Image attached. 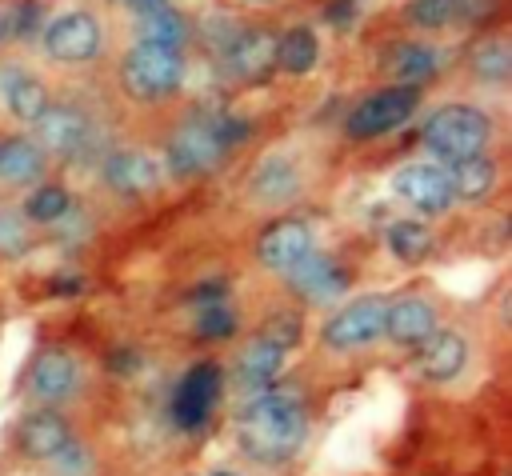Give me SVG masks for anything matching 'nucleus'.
<instances>
[{
    "label": "nucleus",
    "instance_id": "e433bc0d",
    "mask_svg": "<svg viewBox=\"0 0 512 476\" xmlns=\"http://www.w3.org/2000/svg\"><path fill=\"white\" fill-rule=\"evenodd\" d=\"M4 36H8V12L0 8V40H4Z\"/></svg>",
    "mask_w": 512,
    "mask_h": 476
},
{
    "label": "nucleus",
    "instance_id": "aec40b11",
    "mask_svg": "<svg viewBox=\"0 0 512 476\" xmlns=\"http://www.w3.org/2000/svg\"><path fill=\"white\" fill-rule=\"evenodd\" d=\"M284 348L280 344H272L268 336H256V340H248L244 348H240V356H236V380L244 384V388H268L276 376H280V368H284Z\"/></svg>",
    "mask_w": 512,
    "mask_h": 476
},
{
    "label": "nucleus",
    "instance_id": "2eb2a0df",
    "mask_svg": "<svg viewBox=\"0 0 512 476\" xmlns=\"http://www.w3.org/2000/svg\"><path fill=\"white\" fill-rule=\"evenodd\" d=\"M76 360L64 352V348H44L36 352L32 368H28V392L44 404H56V400H68L76 392Z\"/></svg>",
    "mask_w": 512,
    "mask_h": 476
},
{
    "label": "nucleus",
    "instance_id": "2f4dec72",
    "mask_svg": "<svg viewBox=\"0 0 512 476\" xmlns=\"http://www.w3.org/2000/svg\"><path fill=\"white\" fill-rule=\"evenodd\" d=\"M32 248V224L20 208H0V260H16Z\"/></svg>",
    "mask_w": 512,
    "mask_h": 476
},
{
    "label": "nucleus",
    "instance_id": "cd10ccee",
    "mask_svg": "<svg viewBox=\"0 0 512 476\" xmlns=\"http://www.w3.org/2000/svg\"><path fill=\"white\" fill-rule=\"evenodd\" d=\"M20 212L28 216V224H56V220H64L72 212V196H68L64 184L40 180V184L28 188V200H24Z\"/></svg>",
    "mask_w": 512,
    "mask_h": 476
},
{
    "label": "nucleus",
    "instance_id": "4468645a",
    "mask_svg": "<svg viewBox=\"0 0 512 476\" xmlns=\"http://www.w3.org/2000/svg\"><path fill=\"white\" fill-rule=\"evenodd\" d=\"M16 436H20L24 456H32V460H56L60 452L72 448V424L52 408L28 412L20 420V428H16Z\"/></svg>",
    "mask_w": 512,
    "mask_h": 476
},
{
    "label": "nucleus",
    "instance_id": "58836bf2",
    "mask_svg": "<svg viewBox=\"0 0 512 476\" xmlns=\"http://www.w3.org/2000/svg\"><path fill=\"white\" fill-rule=\"evenodd\" d=\"M212 476H236V472H212Z\"/></svg>",
    "mask_w": 512,
    "mask_h": 476
},
{
    "label": "nucleus",
    "instance_id": "72a5a7b5",
    "mask_svg": "<svg viewBox=\"0 0 512 476\" xmlns=\"http://www.w3.org/2000/svg\"><path fill=\"white\" fill-rule=\"evenodd\" d=\"M456 24H484L500 12V0H452Z\"/></svg>",
    "mask_w": 512,
    "mask_h": 476
},
{
    "label": "nucleus",
    "instance_id": "7ed1b4c3",
    "mask_svg": "<svg viewBox=\"0 0 512 476\" xmlns=\"http://www.w3.org/2000/svg\"><path fill=\"white\" fill-rule=\"evenodd\" d=\"M420 144H424L436 160L452 164V160H460V156L488 152V144H492V120H488V112L476 108V104H444V108H436V112L424 120Z\"/></svg>",
    "mask_w": 512,
    "mask_h": 476
},
{
    "label": "nucleus",
    "instance_id": "9b49d317",
    "mask_svg": "<svg viewBox=\"0 0 512 476\" xmlns=\"http://www.w3.org/2000/svg\"><path fill=\"white\" fill-rule=\"evenodd\" d=\"M220 384H224L220 364H212V360L192 364V368L180 376L176 392H172V420H176L184 432L200 428V424L208 420V412H212L216 396H220Z\"/></svg>",
    "mask_w": 512,
    "mask_h": 476
},
{
    "label": "nucleus",
    "instance_id": "bb28decb",
    "mask_svg": "<svg viewBox=\"0 0 512 476\" xmlns=\"http://www.w3.org/2000/svg\"><path fill=\"white\" fill-rule=\"evenodd\" d=\"M320 60V40L312 28H288L280 40H276V68H284L288 76H304L312 72Z\"/></svg>",
    "mask_w": 512,
    "mask_h": 476
},
{
    "label": "nucleus",
    "instance_id": "ddd939ff",
    "mask_svg": "<svg viewBox=\"0 0 512 476\" xmlns=\"http://www.w3.org/2000/svg\"><path fill=\"white\" fill-rule=\"evenodd\" d=\"M308 252H312V228L300 216H276L256 236V260L264 268H276V272H288Z\"/></svg>",
    "mask_w": 512,
    "mask_h": 476
},
{
    "label": "nucleus",
    "instance_id": "1a4fd4ad",
    "mask_svg": "<svg viewBox=\"0 0 512 476\" xmlns=\"http://www.w3.org/2000/svg\"><path fill=\"white\" fill-rule=\"evenodd\" d=\"M220 64L240 84H264L276 72V36L268 28H240L220 52Z\"/></svg>",
    "mask_w": 512,
    "mask_h": 476
},
{
    "label": "nucleus",
    "instance_id": "f03ea898",
    "mask_svg": "<svg viewBox=\"0 0 512 476\" xmlns=\"http://www.w3.org/2000/svg\"><path fill=\"white\" fill-rule=\"evenodd\" d=\"M184 72H188L184 48L140 40L120 60V92L136 104H160V100H172L180 92Z\"/></svg>",
    "mask_w": 512,
    "mask_h": 476
},
{
    "label": "nucleus",
    "instance_id": "f3484780",
    "mask_svg": "<svg viewBox=\"0 0 512 476\" xmlns=\"http://www.w3.org/2000/svg\"><path fill=\"white\" fill-rule=\"evenodd\" d=\"M436 328V312L424 296H400V300H388V312H384V336L400 348H416L428 332Z\"/></svg>",
    "mask_w": 512,
    "mask_h": 476
},
{
    "label": "nucleus",
    "instance_id": "39448f33",
    "mask_svg": "<svg viewBox=\"0 0 512 476\" xmlns=\"http://www.w3.org/2000/svg\"><path fill=\"white\" fill-rule=\"evenodd\" d=\"M44 52L56 64H88L104 52V24L88 8H68L48 20L44 28Z\"/></svg>",
    "mask_w": 512,
    "mask_h": 476
},
{
    "label": "nucleus",
    "instance_id": "a211bd4d",
    "mask_svg": "<svg viewBox=\"0 0 512 476\" xmlns=\"http://www.w3.org/2000/svg\"><path fill=\"white\" fill-rule=\"evenodd\" d=\"M468 360V348H464V336L452 332V328H432L424 340H420V372L424 380H452Z\"/></svg>",
    "mask_w": 512,
    "mask_h": 476
},
{
    "label": "nucleus",
    "instance_id": "c9c22d12",
    "mask_svg": "<svg viewBox=\"0 0 512 476\" xmlns=\"http://www.w3.org/2000/svg\"><path fill=\"white\" fill-rule=\"evenodd\" d=\"M132 12H148V8H160V4H172V0H124Z\"/></svg>",
    "mask_w": 512,
    "mask_h": 476
},
{
    "label": "nucleus",
    "instance_id": "20e7f679",
    "mask_svg": "<svg viewBox=\"0 0 512 476\" xmlns=\"http://www.w3.org/2000/svg\"><path fill=\"white\" fill-rule=\"evenodd\" d=\"M224 152H228V144L220 140L216 116H188L164 144V168L180 180L208 176L224 160Z\"/></svg>",
    "mask_w": 512,
    "mask_h": 476
},
{
    "label": "nucleus",
    "instance_id": "6ab92c4d",
    "mask_svg": "<svg viewBox=\"0 0 512 476\" xmlns=\"http://www.w3.org/2000/svg\"><path fill=\"white\" fill-rule=\"evenodd\" d=\"M288 284H292L296 292H304L308 300H324V296L340 292V288L348 284V276H344V268H340L332 256L308 252L304 260H296V264L288 268Z\"/></svg>",
    "mask_w": 512,
    "mask_h": 476
},
{
    "label": "nucleus",
    "instance_id": "0eeeda50",
    "mask_svg": "<svg viewBox=\"0 0 512 476\" xmlns=\"http://www.w3.org/2000/svg\"><path fill=\"white\" fill-rule=\"evenodd\" d=\"M384 312H388V300L368 292V296H356L352 304H344L328 324H324V344L336 348V352H352V348H368L384 336Z\"/></svg>",
    "mask_w": 512,
    "mask_h": 476
},
{
    "label": "nucleus",
    "instance_id": "6e6552de",
    "mask_svg": "<svg viewBox=\"0 0 512 476\" xmlns=\"http://www.w3.org/2000/svg\"><path fill=\"white\" fill-rule=\"evenodd\" d=\"M32 140L44 148V156H60L72 160L88 148L92 140V120L76 108V104H48L40 112V120L32 124Z\"/></svg>",
    "mask_w": 512,
    "mask_h": 476
},
{
    "label": "nucleus",
    "instance_id": "4be33fe9",
    "mask_svg": "<svg viewBox=\"0 0 512 476\" xmlns=\"http://www.w3.org/2000/svg\"><path fill=\"white\" fill-rule=\"evenodd\" d=\"M248 192H252V200H260V204H288V200L300 192V172H296L292 160L268 156V160L256 164Z\"/></svg>",
    "mask_w": 512,
    "mask_h": 476
},
{
    "label": "nucleus",
    "instance_id": "a878e982",
    "mask_svg": "<svg viewBox=\"0 0 512 476\" xmlns=\"http://www.w3.org/2000/svg\"><path fill=\"white\" fill-rule=\"evenodd\" d=\"M136 32H140V40H148V44H168V48H184V40L192 36L188 16L176 12L172 4H160V8L140 12Z\"/></svg>",
    "mask_w": 512,
    "mask_h": 476
},
{
    "label": "nucleus",
    "instance_id": "f704fd0d",
    "mask_svg": "<svg viewBox=\"0 0 512 476\" xmlns=\"http://www.w3.org/2000/svg\"><path fill=\"white\" fill-rule=\"evenodd\" d=\"M192 304H208V300H228V284L224 280H204V284H196L192 288V296H188Z\"/></svg>",
    "mask_w": 512,
    "mask_h": 476
},
{
    "label": "nucleus",
    "instance_id": "b1692460",
    "mask_svg": "<svg viewBox=\"0 0 512 476\" xmlns=\"http://www.w3.org/2000/svg\"><path fill=\"white\" fill-rule=\"evenodd\" d=\"M388 76H392L396 84H404V88L428 84V80L436 76V48H428V44H420V40L396 44L392 56H388Z\"/></svg>",
    "mask_w": 512,
    "mask_h": 476
},
{
    "label": "nucleus",
    "instance_id": "f257e3e1",
    "mask_svg": "<svg viewBox=\"0 0 512 476\" xmlns=\"http://www.w3.org/2000/svg\"><path fill=\"white\" fill-rule=\"evenodd\" d=\"M240 448L260 464H284L304 444V408L288 392H256L240 412Z\"/></svg>",
    "mask_w": 512,
    "mask_h": 476
},
{
    "label": "nucleus",
    "instance_id": "412c9836",
    "mask_svg": "<svg viewBox=\"0 0 512 476\" xmlns=\"http://www.w3.org/2000/svg\"><path fill=\"white\" fill-rule=\"evenodd\" d=\"M444 172H448L452 196H460V200H484V196L496 188V180H500V168H496V160H492L488 152L460 156V160H452Z\"/></svg>",
    "mask_w": 512,
    "mask_h": 476
},
{
    "label": "nucleus",
    "instance_id": "f8f14e48",
    "mask_svg": "<svg viewBox=\"0 0 512 476\" xmlns=\"http://www.w3.org/2000/svg\"><path fill=\"white\" fill-rule=\"evenodd\" d=\"M392 188H396V196H400L408 208H416V212H424V216H440V212H448V204L456 200V196H452V184H448V172H444L440 164H424V160L404 164V168L392 176Z\"/></svg>",
    "mask_w": 512,
    "mask_h": 476
},
{
    "label": "nucleus",
    "instance_id": "473e14b6",
    "mask_svg": "<svg viewBox=\"0 0 512 476\" xmlns=\"http://www.w3.org/2000/svg\"><path fill=\"white\" fill-rule=\"evenodd\" d=\"M260 336H268L272 344H280L284 352L288 348H296L300 344V316H288V312H276L264 328H260Z\"/></svg>",
    "mask_w": 512,
    "mask_h": 476
},
{
    "label": "nucleus",
    "instance_id": "423d86ee",
    "mask_svg": "<svg viewBox=\"0 0 512 476\" xmlns=\"http://www.w3.org/2000/svg\"><path fill=\"white\" fill-rule=\"evenodd\" d=\"M420 104V88H404V84H388L372 96H364L348 120H344V132L356 136V140H372V136H384L392 128H400Z\"/></svg>",
    "mask_w": 512,
    "mask_h": 476
},
{
    "label": "nucleus",
    "instance_id": "393cba45",
    "mask_svg": "<svg viewBox=\"0 0 512 476\" xmlns=\"http://www.w3.org/2000/svg\"><path fill=\"white\" fill-rule=\"evenodd\" d=\"M468 68L484 84H508L512 80V44L504 36H484L468 48Z\"/></svg>",
    "mask_w": 512,
    "mask_h": 476
},
{
    "label": "nucleus",
    "instance_id": "9d476101",
    "mask_svg": "<svg viewBox=\"0 0 512 476\" xmlns=\"http://www.w3.org/2000/svg\"><path fill=\"white\" fill-rule=\"evenodd\" d=\"M164 160L152 156L148 148H112L104 156V184L116 196H148L164 184Z\"/></svg>",
    "mask_w": 512,
    "mask_h": 476
},
{
    "label": "nucleus",
    "instance_id": "4c0bfd02",
    "mask_svg": "<svg viewBox=\"0 0 512 476\" xmlns=\"http://www.w3.org/2000/svg\"><path fill=\"white\" fill-rule=\"evenodd\" d=\"M240 4H252V8H264V4H272V0H240Z\"/></svg>",
    "mask_w": 512,
    "mask_h": 476
},
{
    "label": "nucleus",
    "instance_id": "c85d7f7f",
    "mask_svg": "<svg viewBox=\"0 0 512 476\" xmlns=\"http://www.w3.org/2000/svg\"><path fill=\"white\" fill-rule=\"evenodd\" d=\"M388 248L400 264H420L432 252V232L424 220H396L388 228Z\"/></svg>",
    "mask_w": 512,
    "mask_h": 476
},
{
    "label": "nucleus",
    "instance_id": "dca6fc26",
    "mask_svg": "<svg viewBox=\"0 0 512 476\" xmlns=\"http://www.w3.org/2000/svg\"><path fill=\"white\" fill-rule=\"evenodd\" d=\"M48 172V156L32 136H0V188H32Z\"/></svg>",
    "mask_w": 512,
    "mask_h": 476
},
{
    "label": "nucleus",
    "instance_id": "7c9ffc66",
    "mask_svg": "<svg viewBox=\"0 0 512 476\" xmlns=\"http://www.w3.org/2000/svg\"><path fill=\"white\" fill-rule=\"evenodd\" d=\"M192 328L200 340H228L236 332V312L228 308V300H208V304H192Z\"/></svg>",
    "mask_w": 512,
    "mask_h": 476
},
{
    "label": "nucleus",
    "instance_id": "5701e85b",
    "mask_svg": "<svg viewBox=\"0 0 512 476\" xmlns=\"http://www.w3.org/2000/svg\"><path fill=\"white\" fill-rule=\"evenodd\" d=\"M52 104V96H48V84L36 76V72H8V84H4V108H8V116L12 120H20V124H36L40 120V112Z\"/></svg>",
    "mask_w": 512,
    "mask_h": 476
},
{
    "label": "nucleus",
    "instance_id": "c756f323",
    "mask_svg": "<svg viewBox=\"0 0 512 476\" xmlns=\"http://www.w3.org/2000/svg\"><path fill=\"white\" fill-rule=\"evenodd\" d=\"M404 24L416 28V32H444L456 24V12H452V0H408L400 8Z\"/></svg>",
    "mask_w": 512,
    "mask_h": 476
}]
</instances>
